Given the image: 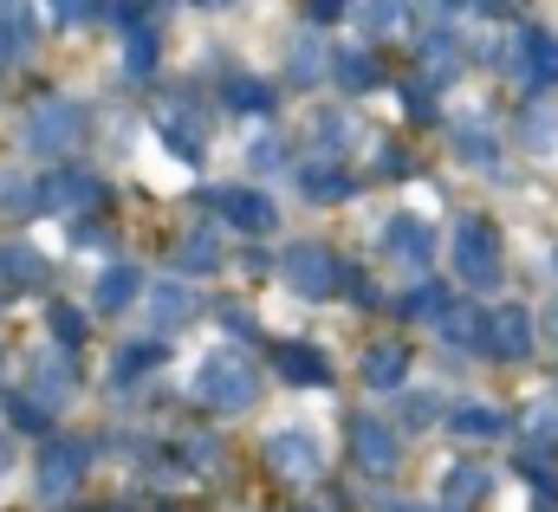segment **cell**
I'll return each instance as SVG.
<instances>
[{
    "instance_id": "cell-28",
    "label": "cell",
    "mask_w": 558,
    "mask_h": 512,
    "mask_svg": "<svg viewBox=\"0 0 558 512\" xmlns=\"http://www.w3.org/2000/svg\"><path fill=\"white\" fill-rule=\"evenodd\" d=\"M175 266H182V272H215V266H221V247H215L208 234H189L182 254H175Z\"/></svg>"
},
{
    "instance_id": "cell-33",
    "label": "cell",
    "mask_w": 558,
    "mask_h": 512,
    "mask_svg": "<svg viewBox=\"0 0 558 512\" xmlns=\"http://www.w3.org/2000/svg\"><path fill=\"white\" fill-rule=\"evenodd\" d=\"M520 136H526V149H553L558 118L553 111H526V118H520Z\"/></svg>"
},
{
    "instance_id": "cell-13",
    "label": "cell",
    "mask_w": 558,
    "mask_h": 512,
    "mask_svg": "<svg viewBox=\"0 0 558 512\" xmlns=\"http://www.w3.org/2000/svg\"><path fill=\"white\" fill-rule=\"evenodd\" d=\"M384 254L403 259V266H428V254H435V234H428V221H416V215H397V221L384 228Z\"/></svg>"
},
{
    "instance_id": "cell-1",
    "label": "cell",
    "mask_w": 558,
    "mask_h": 512,
    "mask_svg": "<svg viewBox=\"0 0 558 512\" xmlns=\"http://www.w3.org/2000/svg\"><path fill=\"white\" fill-rule=\"evenodd\" d=\"M195 402H208V409H254L260 402V377H254V364L241 357V351H208L202 364H195Z\"/></svg>"
},
{
    "instance_id": "cell-2",
    "label": "cell",
    "mask_w": 558,
    "mask_h": 512,
    "mask_svg": "<svg viewBox=\"0 0 558 512\" xmlns=\"http://www.w3.org/2000/svg\"><path fill=\"white\" fill-rule=\"evenodd\" d=\"M454 272H461V285H481V292L500 279V234H494V221H481V215L454 221Z\"/></svg>"
},
{
    "instance_id": "cell-31",
    "label": "cell",
    "mask_w": 558,
    "mask_h": 512,
    "mask_svg": "<svg viewBox=\"0 0 558 512\" xmlns=\"http://www.w3.org/2000/svg\"><path fill=\"white\" fill-rule=\"evenodd\" d=\"M46 318H52V331H59V344H65V351H78V344H85V318H78L72 305H46Z\"/></svg>"
},
{
    "instance_id": "cell-22",
    "label": "cell",
    "mask_w": 558,
    "mask_h": 512,
    "mask_svg": "<svg viewBox=\"0 0 558 512\" xmlns=\"http://www.w3.org/2000/svg\"><path fill=\"white\" fill-rule=\"evenodd\" d=\"M162 344L156 338H137V344H124V357H118V383H137L143 370H162Z\"/></svg>"
},
{
    "instance_id": "cell-39",
    "label": "cell",
    "mask_w": 558,
    "mask_h": 512,
    "mask_svg": "<svg viewBox=\"0 0 558 512\" xmlns=\"http://www.w3.org/2000/svg\"><path fill=\"white\" fill-rule=\"evenodd\" d=\"M403 111H410L416 124H428V118H435V98H428V85H403Z\"/></svg>"
},
{
    "instance_id": "cell-26",
    "label": "cell",
    "mask_w": 558,
    "mask_h": 512,
    "mask_svg": "<svg viewBox=\"0 0 558 512\" xmlns=\"http://www.w3.org/2000/svg\"><path fill=\"white\" fill-rule=\"evenodd\" d=\"M0 26L13 39V52H26L33 46V0H0Z\"/></svg>"
},
{
    "instance_id": "cell-5",
    "label": "cell",
    "mask_w": 558,
    "mask_h": 512,
    "mask_svg": "<svg viewBox=\"0 0 558 512\" xmlns=\"http://www.w3.org/2000/svg\"><path fill=\"white\" fill-rule=\"evenodd\" d=\"M156 136H162L169 156H182V162H202V156H208V118H202L195 98H162V105H156Z\"/></svg>"
},
{
    "instance_id": "cell-36",
    "label": "cell",
    "mask_w": 558,
    "mask_h": 512,
    "mask_svg": "<svg viewBox=\"0 0 558 512\" xmlns=\"http://www.w3.org/2000/svg\"><path fill=\"white\" fill-rule=\"evenodd\" d=\"M46 7H52L65 26H85V20H98V13H105V0H46Z\"/></svg>"
},
{
    "instance_id": "cell-20",
    "label": "cell",
    "mask_w": 558,
    "mask_h": 512,
    "mask_svg": "<svg viewBox=\"0 0 558 512\" xmlns=\"http://www.w3.org/2000/svg\"><path fill=\"white\" fill-rule=\"evenodd\" d=\"M357 26H364L371 39L403 33V26H410V7H403V0H364V7H357Z\"/></svg>"
},
{
    "instance_id": "cell-34",
    "label": "cell",
    "mask_w": 558,
    "mask_h": 512,
    "mask_svg": "<svg viewBox=\"0 0 558 512\" xmlns=\"http://www.w3.org/2000/svg\"><path fill=\"white\" fill-rule=\"evenodd\" d=\"M422 59H428L435 72H454V59H461V52H454V33H428V39H422Z\"/></svg>"
},
{
    "instance_id": "cell-23",
    "label": "cell",
    "mask_w": 558,
    "mask_h": 512,
    "mask_svg": "<svg viewBox=\"0 0 558 512\" xmlns=\"http://www.w3.org/2000/svg\"><path fill=\"white\" fill-rule=\"evenodd\" d=\"M448 305H454V298H448L441 285H416V292H403V298H397V312H403V318H441Z\"/></svg>"
},
{
    "instance_id": "cell-41",
    "label": "cell",
    "mask_w": 558,
    "mask_h": 512,
    "mask_svg": "<svg viewBox=\"0 0 558 512\" xmlns=\"http://www.w3.org/2000/svg\"><path fill=\"white\" fill-rule=\"evenodd\" d=\"M344 7H351V0H305V13H312V20H318V26H325V20H338V13H344Z\"/></svg>"
},
{
    "instance_id": "cell-43",
    "label": "cell",
    "mask_w": 558,
    "mask_h": 512,
    "mask_svg": "<svg viewBox=\"0 0 558 512\" xmlns=\"http://www.w3.org/2000/svg\"><path fill=\"white\" fill-rule=\"evenodd\" d=\"M7 461H13V448H7V441H0V474H7Z\"/></svg>"
},
{
    "instance_id": "cell-25",
    "label": "cell",
    "mask_w": 558,
    "mask_h": 512,
    "mask_svg": "<svg viewBox=\"0 0 558 512\" xmlns=\"http://www.w3.org/2000/svg\"><path fill=\"white\" fill-rule=\"evenodd\" d=\"M7 422L13 428H26V435H46V422H52V409H39V395H7Z\"/></svg>"
},
{
    "instance_id": "cell-42",
    "label": "cell",
    "mask_w": 558,
    "mask_h": 512,
    "mask_svg": "<svg viewBox=\"0 0 558 512\" xmlns=\"http://www.w3.org/2000/svg\"><path fill=\"white\" fill-rule=\"evenodd\" d=\"M7 59H13V39H7V26H0V65H7Z\"/></svg>"
},
{
    "instance_id": "cell-6",
    "label": "cell",
    "mask_w": 558,
    "mask_h": 512,
    "mask_svg": "<svg viewBox=\"0 0 558 512\" xmlns=\"http://www.w3.org/2000/svg\"><path fill=\"white\" fill-rule=\"evenodd\" d=\"M85 467H92V441H52V448L39 454V493H46V500H65Z\"/></svg>"
},
{
    "instance_id": "cell-40",
    "label": "cell",
    "mask_w": 558,
    "mask_h": 512,
    "mask_svg": "<svg viewBox=\"0 0 558 512\" xmlns=\"http://www.w3.org/2000/svg\"><path fill=\"white\" fill-rule=\"evenodd\" d=\"M318 65H325V52H318V39H305V46L292 52V78H312Z\"/></svg>"
},
{
    "instance_id": "cell-27",
    "label": "cell",
    "mask_w": 558,
    "mask_h": 512,
    "mask_svg": "<svg viewBox=\"0 0 558 512\" xmlns=\"http://www.w3.org/2000/svg\"><path fill=\"white\" fill-rule=\"evenodd\" d=\"M149 65H156V33H149V26H131V33H124V72L143 78Z\"/></svg>"
},
{
    "instance_id": "cell-4",
    "label": "cell",
    "mask_w": 558,
    "mask_h": 512,
    "mask_svg": "<svg viewBox=\"0 0 558 512\" xmlns=\"http://www.w3.org/2000/svg\"><path fill=\"white\" fill-rule=\"evenodd\" d=\"M78 136H85V105H72V98H46L26 111V149H39V156H59Z\"/></svg>"
},
{
    "instance_id": "cell-32",
    "label": "cell",
    "mask_w": 558,
    "mask_h": 512,
    "mask_svg": "<svg viewBox=\"0 0 558 512\" xmlns=\"http://www.w3.org/2000/svg\"><path fill=\"white\" fill-rule=\"evenodd\" d=\"M526 428H533V441H539L533 454H546V448L558 441V402H533V415H526Z\"/></svg>"
},
{
    "instance_id": "cell-19",
    "label": "cell",
    "mask_w": 558,
    "mask_h": 512,
    "mask_svg": "<svg viewBox=\"0 0 558 512\" xmlns=\"http://www.w3.org/2000/svg\"><path fill=\"white\" fill-rule=\"evenodd\" d=\"M137 292H143V272H137V266H111V272L98 279V312H124Z\"/></svg>"
},
{
    "instance_id": "cell-14",
    "label": "cell",
    "mask_w": 558,
    "mask_h": 512,
    "mask_svg": "<svg viewBox=\"0 0 558 512\" xmlns=\"http://www.w3.org/2000/svg\"><path fill=\"white\" fill-rule=\"evenodd\" d=\"M274 364H279L286 383H331V364L312 344H274Z\"/></svg>"
},
{
    "instance_id": "cell-29",
    "label": "cell",
    "mask_w": 558,
    "mask_h": 512,
    "mask_svg": "<svg viewBox=\"0 0 558 512\" xmlns=\"http://www.w3.org/2000/svg\"><path fill=\"white\" fill-rule=\"evenodd\" d=\"M33 383L46 389V409H52V395L72 389V364H65V357H39V364H33Z\"/></svg>"
},
{
    "instance_id": "cell-35",
    "label": "cell",
    "mask_w": 558,
    "mask_h": 512,
    "mask_svg": "<svg viewBox=\"0 0 558 512\" xmlns=\"http://www.w3.org/2000/svg\"><path fill=\"white\" fill-rule=\"evenodd\" d=\"M454 149H461V156H468V162H494V136H487V130H454Z\"/></svg>"
},
{
    "instance_id": "cell-18",
    "label": "cell",
    "mask_w": 558,
    "mask_h": 512,
    "mask_svg": "<svg viewBox=\"0 0 558 512\" xmlns=\"http://www.w3.org/2000/svg\"><path fill=\"white\" fill-rule=\"evenodd\" d=\"M331 72H338V85H344V92H377V85H384V65H377L371 52H357V46H351V52H338V65H331Z\"/></svg>"
},
{
    "instance_id": "cell-17",
    "label": "cell",
    "mask_w": 558,
    "mask_h": 512,
    "mask_svg": "<svg viewBox=\"0 0 558 512\" xmlns=\"http://www.w3.org/2000/svg\"><path fill=\"white\" fill-rule=\"evenodd\" d=\"M299 188H305L312 202H344V195H351V175L331 169V162H299Z\"/></svg>"
},
{
    "instance_id": "cell-45",
    "label": "cell",
    "mask_w": 558,
    "mask_h": 512,
    "mask_svg": "<svg viewBox=\"0 0 558 512\" xmlns=\"http://www.w3.org/2000/svg\"><path fill=\"white\" fill-rule=\"evenodd\" d=\"M397 512H428V507H397Z\"/></svg>"
},
{
    "instance_id": "cell-38",
    "label": "cell",
    "mask_w": 558,
    "mask_h": 512,
    "mask_svg": "<svg viewBox=\"0 0 558 512\" xmlns=\"http://www.w3.org/2000/svg\"><path fill=\"white\" fill-rule=\"evenodd\" d=\"M435 415H441V409H435V395H403V422H410V428H428V422H435Z\"/></svg>"
},
{
    "instance_id": "cell-21",
    "label": "cell",
    "mask_w": 558,
    "mask_h": 512,
    "mask_svg": "<svg viewBox=\"0 0 558 512\" xmlns=\"http://www.w3.org/2000/svg\"><path fill=\"white\" fill-rule=\"evenodd\" d=\"M189 312H195V298H189L182 285H149V318H156L162 331H169V325H182Z\"/></svg>"
},
{
    "instance_id": "cell-9",
    "label": "cell",
    "mask_w": 558,
    "mask_h": 512,
    "mask_svg": "<svg viewBox=\"0 0 558 512\" xmlns=\"http://www.w3.org/2000/svg\"><path fill=\"white\" fill-rule=\"evenodd\" d=\"M351 454L364 474H397V428L377 415H351Z\"/></svg>"
},
{
    "instance_id": "cell-3",
    "label": "cell",
    "mask_w": 558,
    "mask_h": 512,
    "mask_svg": "<svg viewBox=\"0 0 558 512\" xmlns=\"http://www.w3.org/2000/svg\"><path fill=\"white\" fill-rule=\"evenodd\" d=\"M279 272H286V285H292L299 298H331V292L344 285V266L331 259V247H318V241H299V247H286Z\"/></svg>"
},
{
    "instance_id": "cell-44",
    "label": "cell",
    "mask_w": 558,
    "mask_h": 512,
    "mask_svg": "<svg viewBox=\"0 0 558 512\" xmlns=\"http://www.w3.org/2000/svg\"><path fill=\"white\" fill-rule=\"evenodd\" d=\"M195 7H228V0H195Z\"/></svg>"
},
{
    "instance_id": "cell-37",
    "label": "cell",
    "mask_w": 558,
    "mask_h": 512,
    "mask_svg": "<svg viewBox=\"0 0 558 512\" xmlns=\"http://www.w3.org/2000/svg\"><path fill=\"white\" fill-rule=\"evenodd\" d=\"M474 493H481V474H474V467H454V474H448V507H461V500H474Z\"/></svg>"
},
{
    "instance_id": "cell-30",
    "label": "cell",
    "mask_w": 558,
    "mask_h": 512,
    "mask_svg": "<svg viewBox=\"0 0 558 512\" xmlns=\"http://www.w3.org/2000/svg\"><path fill=\"white\" fill-rule=\"evenodd\" d=\"M0 272L13 285H39V254L33 247H0Z\"/></svg>"
},
{
    "instance_id": "cell-16",
    "label": "cell",
    "mask_w": 558,
    "mask_h": 512,
    "mask_svg": "<svg viewBox=\"0 0 558 512\" xmlns=\"http://www.w3.org/2000/svg\"><path fill=\"white\" fill-rule=\"evenodd\" d=\"M403 377H410V351H403V344H390V338H384V344H371V351H364V383H371V389H397Z\"/></svg>"
},
{
    "instance_id": "cell-8",
    "label": "cell",
    "mask_w": 558,
    "mask_h": 512,
    "mask_svg": "<svg viewBox=\"0 0 558 512\" xmlns=\"http://www.w3.org/2000/svg\"><path fill=\"white\" fill-rule=\"evenodd\" d=\"M526 351H533V312H526V305H500V312H487V357L520 364Z\"/></svg>"
},
{
    "instance_id": "cell-15",
    "label": "cell",
    "mask_w": 558,
    "mask_h": 512,
    "mask_svg": "<svg viewBox=\"0 0 558 512\" xmlns=\"http://www.w3.org/2000/svg\"><path fill=\"white\" fill-rule=\"evenodd\" d=\"M448 428L468 435V441H494V435H507V409H494V402H461V409H448Z\"/></svg>"
},
{
    "instance_id": "cell-10",
    "label": "cell",
    "mask_w": 558,
    "mask_h": 512,
    "mask_svg": "<svg viewBox=\"0 0 558 512\" xmlns=\"http://www.w3.org/2000/svg\"><path fill=\"white\" fill-rule=\"evenodd\" d=\"M267 467H274L279 480H318V441L312 435H299V428H279L274 441H267Z\"/></svg>"
},
{
    "instance_id": "cell-24",
    "label": "cell",
    "mask_w": 558,
    "mask_h": 512,
    "mask_svg": "<svg viewBox=\"0 0 558 512\" xmlns=\"http://www.w3.org/2000/svg\"><path fill=\"white\" fill-rule=\"evenodd\" d=\"M228 111H274V92L241 72V78H228Z\"/></svg>"
},
{
    "instance_id": "cell-12",
    "label": "cell",
    "mask_w": 558,
    "mask_h": 512,
    "mask_svg": "<svg viewBox=\"0 0 558 512\" xmlns=\"http://www.w3.org/2000/svg\"><path fill=\"white\" fill-rule=\"evenodd\" d=\"M435 331H441L454 351H487V312H481V305H468V298H454V305L435 318Z\"/></svg>"
},
{
    "instance_id": "cell-7",
    "label": "cell",
    "mask_w": 558,
    "mask_h": 512,
    "mask_svg": "<svg viewBox=\"0 0 558 512\" xmlns=\"http://www.w3.org/2000/svg\"><path fill=\"white\" fill-rule=\"evenodd\" d=\"M208 202H215V215L228 221V228H241V234H274V202L260 195V188H208Z\"/></svg>"
},
{
    "instance_id": "cell-11",
    "label": "cell",
    "mask_w": 558,
    "mask_h": 512,
    "mask_svg": "<svg viewBox=\"0 0 558 512\" xmlns=\"http://www.w3.org/2000/svg\"><path fill=\"white\" fill-rule=\"evenodd\" d=\"M520 78L533 85V92H546L558 85V33H520Z\"/></svg>"
}]
</instances>
